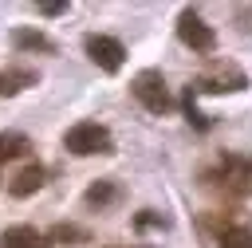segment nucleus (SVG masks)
I'll return each instance as SVG.
<instances>
[{
    "label": "nucleus",
    "instance_id": "f257e3e1",
    "mask_svg": "<svg viewBox=\"0 0 252 248\" xmlns=\"http://www.w3.org/2000/svg\"><path fill=\"white\" fill-rule=\"evenodd\" d=\"M205 181L224 197H252V154H220Z\"/></svg>",
    "mask_w": 252,
    "mask_h": 248
},
{
    "label": "nucleus",
    "instance_id": "f03ea898",
    "mask_svg": "<svg viewBox=\"0 0 252 248\" xmlns=\"http://www.w3.org/2000/svg\"><path fill=\"white\" fill-rule=\"evenodd\" d=\"M189 87H193L197 94H228V91H244V87H248V75H244L236 63L217 59V63H209Z\"/></svg>",
    "mask_w": 252,
    "mask_h": 248
},
{
    "label": "nucleus",
    "instance_id": "7ed1b4c3",
    "mask_svg": "<svg viewBox=\"0 0 252 248\" xmlns=\"http://www.w3.org/2000/svg\"><path fill=\"white\" fill-rule=\"evenodd\" d=\"M130 94H134L150 114H165V110H173V94H169L161 71H154V67H146V71H138V75L130 79Z\"/></svg>",
    "mask_w": 252,
    "mask_h": 248
},
{
    "label": "nucleus",
    "instance_id": "20e7f679",
    "mask_svg": "<svg viewBox=\"0 0 252 248\" xmlns=\"http://www.w3.org/2000/svg\"><path fill=\"white\" fill-rule=\"evenodd\" d=\"M63 146H67L71 154H79V157H91V154H110V150H114V138H110V130L98 126V122H75V126L63 134Z\"/></svg>",
    "mask_w": 252,
    "mask_h": 248
},
{
    "label": "nucleus",
    "instance_id": "39448f33",
    "mask_svg": "<svg viewBox=\"0 0 252 248\" xmlns=\"http://www.w3.org/2000/svg\"><path fill=\"white\" fill-rule=\"evenodd\" d=\"M177 39L185 47H193L197 55H213L217 51V31L205 24V16L197 8H181V16H177Z\"/></svg>",
    "mask_w": 252,
    "mask_h": 248
},
{
    "label": "nucleus",
    "instance_id": "423d86ee",
    "mask_svg": "<svg viewBox=\"0 0 252 248\" xmlns=\"http://www.w3.org/2000/svg\"><path fill=\"white\" fill-rule=\"evenodd\" d=\"M83 47H87V55H91V63H94L98 71H106V75H114V71H122V63H126V47H122V39H114V35H102V31H91V35L83 39Z\"/></svg>",
    "mask_w": 252,
    "mask_h": 248
},
{
    "label": "nucleus",
    "instance_id": "0eeeda50",
    "mask_svg": "<svg viewBox=\"0 0 252 248\" xmlns=\"http://www.w3.org/2000/svg\"><path fill=\"white\" fill-rule=\"evenodd\" d=\"M0 248H51V240L32 224H12L0 232Z\"/></svg>",
    "mask_w": 252,
    "mask_h": 248
},
{
    "label": "nucleus",
    "instance_id": "6e6552de",
    "mask_svg": "<svg viewBox=\"0 0 252 248\" xmlns=\"http://www.w3.org/2000/svg\"><path fill=\"white\" fill-rule=\"evenodd\" d=\"M43 177H47V173H43V165H39V161H28V165H20V169L12 173L8 193H12V197H32V193L43 185Z\"/></svg>",
    "mask_w": 252,
    "mask_h": 248
},
{
    "label": "nucleus",
    "instance_id": "1a4fd4ad",
    "mask_svg": "<svg viewBox=\"0 0 252 248\" xmlns=\"http://www.w3.org/2000/svg\"><path fill=\"white\" fill-rule=\"evenodd\" d=\"M39 83V75L32 71V67H4L0 71V94L4 98H12V94H20V91H28V87H35Z\"/></svg>",
    "mask_w": 252,
    "mask_h": 248
},
{
    "label": "nucleus",
    "instance_id": "9d476101",
    "mask_svg": "<svg viewBox=\"0 0 252 248\" xmlns=\"http://www.w3.org/2000/svg\"><path fill=\"white\" fill-rule=\"evenodd\" d=\"M12 43H16L20 51H39V55H51V51H55V39L43 35L39 28H16V31H12Z\"/></svg>",
    "mask_w": 252,
    "mask_h": 248
},
{
    "label": "nucleus",
    "instance_id": "9b49d317",
    "mask_svg": "<svg viewBox=\"0 0 252 248\" xmlns=\"http://www.w3.org/2000/svg\"><path fill=\"white\" fill-rule=\"evenodd\" d=\"M122 197V189H118V181H110V177H102V181H94L87 193H83V201L91 205V209H106V205H114Z\"/></svg>",
    "mask_w": 252,
    "mask_h": 248
},
{
    "label": "nucleus",
    "instance_id": "f8f14e48",
    "mask_svg": "<svg viewBox=\"0 0 252 248\" xmlns=\"http://www.w3.org/2000/svg\"><path fill=\"white\" fill-rule=\"evenodd\" d=\"M28 150H32V138H28V134H20V130H4V134H0V165L24 157Z\"/></svg>",
    "mask_w": 252,
    "mask_h": 248
},
{
    "label": "nucleus",
    "instance_id": "ddd939ff",
    "mask_svg": "<svg viewBox=\"0 0 252 248\" xmlns=\"http://www.w3.org/2000/svg\"><path fill=\"white\" fill-rule=\"evenodd\" d=\"M47 240H51V244H91V232H87L83 224H71V220H59V224H51V232H47Z\"/></svg>",
    "mask_w": 252,
    "mask_h": 248
},
{
    "label": "nucleus",
    "instance_id": "4468645a",
    "mask_svg": "<svg viewBox=\"0 0 252 248\" xmlns=\"http://www.w3.org/2000/svg\"><path fill=\"white\" fill-rule=\"evenodd\" d=\"M220 248H252V228L248 224H228V228H220Z\"/></svg>",
    "mask_w": 252,
    "mask_h": 248
},
{
    "label": "nucleus",
    "instance_id": "2eb2a0df",
    "mask_svg": "<svg viewBox=\"0 0 252 248\" xmlns=\"http://www.w3.org/2000/svg\"><path fill=\"white\" fill-rule=\"evenodd\" d=\"M181 110H185V118H189L197 130H209V118L197 110V91H193V87H185V94H181Z\"/></svg>",
    "mask_w": 252,
    "mask_h": 248
},
{
    "label": "nucleus",
    "instance_id": "dca6fc26",
    "mask_svg": "<svg viewBox=\"0 0 252 248\" xmlns=\"http://www.w3.org/2000/svg\"><path fill=\"white\" fill-rule=\"evenodd\" d=\"M134 228H138V232H146V228H169V220H161L154 209H142V213L134 217Z\"/></svg>",
    "mask_w": 252,
    "mask_h": 248
},
{
    "label": "nucleus",
    "instance_id": "f3484780",
    "mask_svg": "<svg viewBox=\"0 0 252 248\" xmlns=\"http://www.w3.org/2000/svg\"><path fill=\"white\" fill-rule=\"evenodd\" d=\"M39 12H43V16H63L67 4H63V0H47V4H39Z\"/></svg>",
    "mask_w": 252,
    "mask_h": 248
},
{
    "label": "nucleus",
    "instance_id": "a211bd4d",
    "mask_svg": "<svg viewBox=\"0 0 252 248\" xmlns=\"http://www.w3.org/2000/svg\"><path fill=\"white\" fill-rule=\"evenodd\" d=\"M106 248H114V244H106Z\"/></svg>",
    "mask_w": 252,
    "mask_h": 248
}]
</instances>
